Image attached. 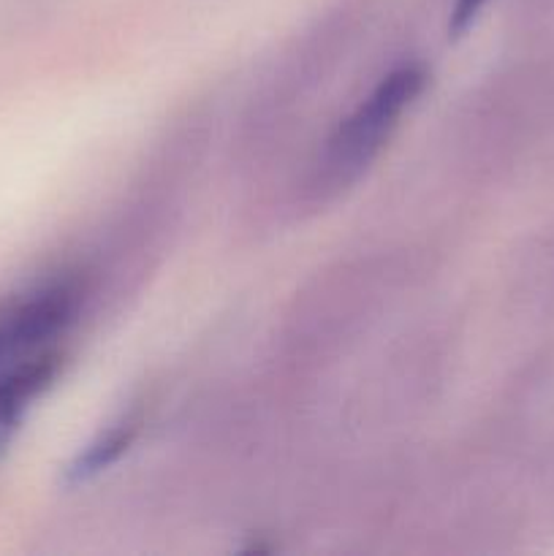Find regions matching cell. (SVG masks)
I'll return each mask as SVG.
<instances>
[{"label": "cell", "mask_w": 554, "mask_h": 556, "mask_svg": "<svg viewBox=\"0 0 554 556\" xmlns=\"http://www.w3.org/2000/svg\"><path fill=\"white\" fill-rule=\"evenodd\" d=\"M427 68L418 63L400 65L391 71L367 98L356 106V112L337 128L335 139L329 141L331 166L342 174H356L367 166L391 130L396 128L402 114L411 109V103L427 87Z\"/></svg>", "instance_id": "cell-1"}, {"label": "cell", "mask_w": 554, "mask_h": 556, "mask_svg": "<svg viewBox=\"0 0 554 556\" xmlns=\"http://www.w3.org/2000/svg\"><path fill=\"white\" fill-rule=\"evenodd\" d=\"M81 302L76 277L43 286L0 309V364L20 362L74 320Z\"/></svg>", "instance_id": "cell-2"}, {"label": "cell", "mask_w": 554, "mask_h": 556, "mask_svg": "<svg viewBox=\"0 0 554 556\" xmlns=\"http://www.w3.org/2000/svg\"><path fill=\"white\" fill-rule=\"evenodd\" d=\"M60 367H63L60 353L41 351L36 356L11 362V367L0 375V443L20 424L30 402L54 383Z\"/></svg>", "instance_id": "cell-3"}, {"label": "cell", "mask_w": 554, "mask_h": 556, "mask_svg": "<svg viewBox=\"0 0 554 556\" xmlns=\"http://www.w3.org/2000/svg\"><path fill=\"white\" fill-rule=\"evenodd\" d=\"M136 432H139V424L130 421V418L125 424H117V427L109 429L98 443H92L90 448L76 459V465L68 470V481H85V478L96 476L103 467L117 462L119 456L128 451V445L134 443Z\"/></svg>", "instance_id": "cell-4"}, {"label": "cell", "mask_w": 554, "mask_h": 556, "mask_svg": "<svg viewBox=\"0 0 554 556\" xmlns=\"http://www.w3.org/2000/svg\"><path fill=\"white\" fill-rule=\"evenodd\" d=\"M483 3H487V0H454L449 20V36L459 38L462 33L473 25V20H476L478 11L483 9Z\"/></svg>", "instance_id": "cell-5"}]
</instances>
